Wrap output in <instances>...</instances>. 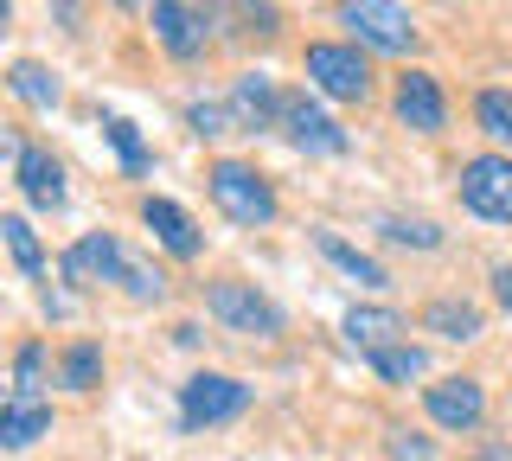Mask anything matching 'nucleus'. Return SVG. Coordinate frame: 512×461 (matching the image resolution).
<instances>
[{"instance_id":"obj_23","label":"nucleus","mask_w":512,"mask_h":461,"mask_svg":"<svg viewBox=\"0 0 512 461\" xmlns=\"http://www.w3.org/2000/svg\"><path fill=\"white\" fill-rule=\"evenodd\" d=\"M39 372H45V353L20 346V359H13V404H39Z\"/></svg>"},{"instance_id":"obj_12","label":"nucleus","mask_w":512,"mask_h":461,"mask_svg":"<svg viewBox=\"0 0 512 461\" xmlns=\"http://www.w3.org/2000/svg\"><path fill=\"white\" fill-rule=\"evenodd\" d=\"M141 218H148V231L173 250V257H199V225H192L173 199H148V205H141Z\"/></svg>"},{"instance_id":"obj_11","label":"nucleus","mask_w":512,"mask_h":461,"mask_svg":"<svg viewBox=\"0 0 512 461\" xmlns=\"http://www.w3.org/2000/svg\"><path fill=\"white\" fill-rule=\"evenodd\" d=\"M397 116L410 122V129H423V135H436L442 122H448V103H442V90H436V77H423V71H410L404 84H397Z\"/></svg>"},{"instance_id":"obj_21","label":"nucleus","mask_w":512,"mask_h":461,"mask_svg":"<svg viewBox=\"0 0 512 461\" xmlns=\"http://www.w3.org/2000/svg\"><path fill=\"white\" fill-rule=\"evenodd\" d=\"M103 135L116 141V154H122V167H128V173H141V167H148V148H141V129H135L128 116H109V122H103Z\"/></svg>"},{"instance_id":"obj_30","label":"nucleus","mask_w":512,"mask_h":461,"mask_svg":"<svg viewBox=\"0 0 512 461\" xmlns=\"http://www.w3.org/2000/svg\"><path fill=\"white\" fill-rule=\"evenodd\" d=\"M493 295H500L506 308H512V269H493Z\"/></svg>"},{"instance_id":"obj_1","label":"nucleus","mask_w":512,"mask_h":461,"mask_svg":"<svg viewBox=\"0 0 512 461\" xmlns=\"http://www.w3.org/2000/svg\"><path fill=\"white\" fill-rule=\"evenodd\" d=\"M64 269H71L77 282H128V295L141 301H160V276H148L128 250L116 244V237H84V244H71V257H64Z\"/></svg>"},{"instance_id":"obj_29","label":"nucleus","mask_w":512,"mask_h":461,"mask_svg":"<svg viewBox=\"0 0 512 461\" xmlns=\"http://www.w3.org/2000/svg\"><path fill=\"white\" fill-rule=\"evenodd\" d=\"M391 455H397V461H429V442H423V436H397Z\"/></svg>"},{"instance_id":"obj_26","label":"nucleus","mask_w":512,"mask_h":461,"mask_svg":"<svg viewBox=\"0 0 512 461\" xmlns=\"http://www.w3.org/2000/svg\"><path fill=\"white\" fill-rule=\"evenodd\" d=\"M384 237H391V244H416V250H436L442 244V231L429 225V218H391Z\"/></svg>"},{"instance_id":"obj_13","label":"nucleus","mask_w":512,"mask_h":461,"mask_svg":"<svg viewBox=\"0 0 512 461\" xmlns=\"http://www.w3.org/2000/svg\"><path fill=\"white\" fill-rule=\"evenodd\" d=\"M231 122L237 129H269V122H282V103H276V90H269V77H237Z\"/></svg>"},{"instance_id":"obj_17","label":"nucleus","mask_w":512,"mask_h":461,"mask_svg":"<svg viewBox=\"0 0 512 461\" xmlns=\"http://www.w3.org/2000/svg\"><path fill=\"white\" fill-rule=\"evenodd\" d=\"M45 429H52V404H7V417H0V442L7 449H26V442H39Z\"/></svg>"},{"instance_id":"obj_7","label":"nucleus","mask_w":512,"mask_h":461,"mask_svg":"<svg viewBox=\"0 0 512 461\" xmlns=\"http://www.w3.org/2000/svg\"><path fill=\"white\" fill-rule=\"evenodd\" d=\"M282 135L295 141V148H308V154H340L346 148V129L308 97H282Z\"/></svg>"},{"instance_id":"obj_28","label":"nucleus","mask_w":512,"mask_h":461,"mask_svg":"<svg viewBox=\"0 0 512 461\" xmlns=\"http://www.w3.org/2000/svg\"><path fill=\"white\" fill-rule=\"evenodd\" d=\"M237 13L256 20V33H276V7H269V0H237Z\"/></svg>"},{"instance_id":"obj_8","label":"nucleus","mask_w":512,"mask_h":461,"mask_svg":"<svg viewBox=\"0 0 512 461\" xmlns=\"http://www.w3.org/2000/svg\"><path fill=\"white\" fill-rule=\"evenodd\" d=\"M212 314L224 327H237V333H276L282 327V308L263 301L250 282H218V289H212Z\"/></svg>"},{"instance_id":"obj_19","label":"nucleus","mask_w":512,"mask_h":461,"mask_svg":"<svg viewBox=\"0 0 512 461\" xmlns=\"http://www.w3.org/2000/svg\"><path fill=\"white\" fill-rule=\"evenodd\" d=\"M423 321L436 327L442 340H474V333H480V308H474V301H436Z\"/></svg>"},{"instance_id":"obj_14","label":"nucleus","mask_w":512,"mask_h":461,"mask_svg":"<svg viewBox=\"0 0 512 461\" xmlns=\"http://www.w3.org/2000/svg\"><path fill=\"white\" fill-rule=\"evenodd\" d=\"M154 33L173 58H199V45H205V26L192 20L180 0H154Z\"/></svg>"},{"instance_id":"obj_5","label":"nucleus","mask_w":512,"mask_h":461,"mask_svg":"<svg viewBox=\"0 0 512 461\" xmlns=\"http://www.w3.org/2000/svg\"><path fill=\"white\" fill-rule=\"evenodd\" d=\"M244 404H250V385H237L224 372H199L180 397V417H186V429H212V423H231Z\"/></svg>"},{"instance_id":"obj_3","label":"nucleus","mask_w":512,"mask_h":461,"mask_svg":"<svg viewBox=\"0 0 512 461\" xmlns=\"http://www.w3.org/2000/svg\"><path fill=\"white\" fill-rule=\"evenodd\" d=\"M340 20L372 52H410L416 45V20H410L404 0H340Z\"/></svg>"},{"instance_id":"obj_27","label":"nucleus","mask_w":512,"mask_h":461,"mask_svg":"<svg viewBox=\"0 0 512 461\" xmlns=\"http://www.w3.org/2000/svg\"><path fill=\"white\" fill-rule=\"evenodd\" d=\"M192 129H199V135H224V109L218 103H192Z\"/></svg>"},{"instance_id":"obj_4","label":"nucleus","mask_w":512,"mask_h":461,"mask_svg":"<svg viewBox=\"0 0 512 461\" xmlns=\"http://www.w3.org/2000/svg\"><path fill=\"white\" fill-rule=\"evenodd\" d=\"M461 205L480 212V218L512 225V161L506 154H480V161L461 167Z\"/></svg>"},{"instance_id":"obj_25","label":"nucleus","mask_w":512,"mask_h":461,"mask_svg":"<svg viewBox=\"0 0 512 461\" xmlns=\"http://www.w3.org/2000/svg\"><path fill=\"white\" fill-rule=\"evenodd\" d=\"M96 372H103V353H96V346H71V353H64V385L71 391H90Z\"/></svg>"},{"instance_id":"obj_10","label":"nucleus","mask_w":512,"mask_h":461,"mask_svg":"<svg viewBox=\"0 0 512 461\" xmlns=\"http://www.w3.org/2000/svg\"><path fill=\"white\" fill-rule=\"evenodd\" d=\"M13 148V173H20V186H26V199L32 205H64V173H58V161L45 148H26V141H7Z\"/></svg>"},{"instance_id":"obj_9","label":"nucleus","mask_w":512,"mask_h":461,"mask_svg":"<svg viewBox=\"0 0 512 461\" xmlns=\"http://www.w3.org/2000/svg\"><path fill=\"white\" fill-rule=\"evenodd\" d=\"M429 417L442 429H474L487 417V397H480L474 378H442V385H429Z\"/></svg>"},{"instance_id":"obj_2","label":"nucleus","mask_w":512,"mask_h":461,"mask_svg":"<svg viewBox=\"0 0 512 461\" xmlns=\"http://www.w3.org/2000/svg\"><path fill=\"white\" fill-rule=\"evenodd\" d=\"M212 199L224 218H237V225H269L276 218V193H269V180L244 161H218L212 167Z\"/></svg>"},{"instance_id":"obj_20","label":"nucleus","mask_w":512,"mask_h":461,"mask_svg":"<svg viewBox=\"0 0 512 461\" xmlns=\"http://www.w3.org/2000/svg\"><path fill=\"white\" fill-rule=\"evenodd\" d=\"M0 231H7V250H13V263H20L26 276H39V269H45V250H39V237H32V225H26V218L13 212Z\"/></svg>"},{"instance_id":"obj_15","label":"nucleus","mask_w":512,"mask_h":461,"mask_svg":"<svg viewBox=\"0 0 512 461\" xmlns=\"http://www.w3.org/2000/svg\"><path fill=\"white\" fill-rule=\"evenodd\" d=\"M397 333H404V321H397L391 308H352V314H346V340L365 346V353H384V346H397Z\"/></svg>"},{"instance_id":"obj_22","label":"nucleus","mask_w":512,"mask_h":461,"mask_svg":"<svg viewBox=\"0 0 512 461\" xmlns=\"http://www.w3.org/2000/svg\"><path fill=\"white\" fill-rule=\"evenodd\" d=\"M474 122H480L493 141H512V97H506V90H487V97L474 103Z\"/></svg>"},{"instance_id":"obj_18","label":"nucleus","mask_w":512,"mask_h":461,"mask_svg":"<svg viewBox=\"0 0 512 461\" xmlns=\"http://www.w3.org/2000/svg\"><path fill=\"white\" fill-rule=\"evenodd\" d=\"M7 84H13V97L32 103V109H52V103H58V77L45 71V65H32V58H20V65H13Z\"/></svg>"},{"instance_id":"obj_16","label":"nucleus","mask_w":512,"mask_h":461,"mask_svg":"<svg viewBox=\"0 0 512 461\" xmlns=\"http://www.w3.org/2000/svg\"><path fill=\"white\" fill-rule=\"evenodd\" d=\"M320 257H333V263H340L352 282H365V289H384V282H391V276H384V263H378V257H365V250H352L346 237H333V231H320Z\"/></svg>"},{"instance_id":"obj_31","label":"nucleus","mask_w":512,"mask_h":461,"mask_svg":"<svg viewBox=\"0 0 512 461\" xmlns=\"http://www.w3.org/2000/svg\"><path fill=\"white\" fill-rule=\"evenodd\" d=\"M480 461H512V449H487V455H480Z\"/></svg>"},{"instance_id":"obj_24","label":"nucleus","mask_w":512,"mask_h":461,"mask_svg":"<svg viewBox=\"0 0 512 461\" xmlns=\"http://www.w3.org/2000/svg\"><path fill=\"white\" fill-rule=\"evenodd\" d=\"M372 365L384 378H423V346H384V353H372Z\"/></svg>"},{"instance_id":"obj_6","label":"nucleus","mask_w":512,"mask_h":461,"mask_svg":"<svg viewBox=\"0 0 512 461\" xmlns=\"http://www.w3.org/2000/svg\"><path fill=\"white\" fill-rule=\"evenodd\" d=\"M308 77L327 90V97H340V103L372 97V71H365V58L352 52V45H308Z\"/></svg>"}]
</instances>
